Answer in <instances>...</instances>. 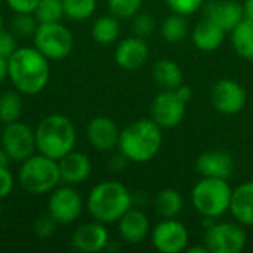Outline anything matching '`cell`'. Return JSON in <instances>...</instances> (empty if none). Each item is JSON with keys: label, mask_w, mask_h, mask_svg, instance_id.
<instances>
[{"label": "cell", "mask_w": 253, "mask_h": 253, "mask_svg": "<svg viewBox=\"0 0 253 253\" xmlns=\"http://www.w3.org/2000/svg\"><path fill=\"white\" fill-rule=\"evenodd\" d=\"M153 80L162 90H175L184 83V74L178 62L160 59L153 65Z\"/></svg>", "instance_id": "23"}, {"label": "cell", "mask_w": 253, "mask_h": 253, "mask_svg": "<svg viewBox=\"0 0 253 253\" xmlns=\"http://www.w3.org/2000/svg\"><path fill=\"white\" fill-rule=\"evenodd\" d=\"M132 30H133L135 36L142 37V39H145V37L151 36V34H153V31L156 30V21H154L153 15L138 12V13L133 16Z\"/></svg>", "instance_id": "34"}, {"label": "cell", "mask_w": 253, "mask_h": 253, "mask_svg": "<svg viewBox=\"0 0 253 253\" xmlns=\"http://www.w3.org/2000/svg\"><path fill=\"white\" fill-rule=\"evenodd\" d=\"M111 15L119 19L133 18L142 6V0H107Z\"/></svg>", "instance_id": "31"}, {"label": "cell", "mask_w": 253, "mask_h": 253, "mask_svg": "<svg viewBox=\"0 0 253 253\" xmlns=\"http://www.w3.org/2000/svg\"><path fill=\"white\" fill-rule=\"evenodd\" d=\"M56 225H58V222L47 213V215H43L39 219H36L33 228H34V233L40 239H47V237H50L55 233Z\"/></svg>", "instance_id": "35"}, {"label": "cell", "mask_w": 253, "mask_h": 253, "mask_svg": "<svg viewBox=\"0 0 253 253\" xmlns=\"http://www.w3.org/2000/svg\"><path fill=\"white\" fill-rule=\"evenodd\" d=\"M34 15L39 24L59 22L64 16L62 0H39Z\"/></svg>", "instance_id": "30"}, {"label": "cell", "mask_w": 253, "mask_h": 253, "mask_svg": "<svg viewBox=\"0 0 253 253\" xmlns=\"http://www.w3.org/2000/svg\"><path fill=\"white\" fill-rule=\"evenodd\" d=\"M18 182L30 194L40 196L53 191L61 182L58 160L40 153L30 156L27 160L21 162Z\"/></svg>", "instance_id": "5"}, {"label": "cell", "mask_w": 253, "mask_h": 253, "mask_svg": "<svg viewBox=\"0 0 253 253\" xmlns=\"http://www.w3.org/2000/svg\"><path fill=\"white\" fill-rule=\"evenodd\" d=\"M163 144L162 127L153 119H139L120 130V154L133 163H147L153 160Z\"/></svg>", "instance_id": "2"}, {"label": "cell", "mask_w": 253, "mask_h": 253, "mask_svg": "<svg viewBox=\"0 0 253 253\" xmlns=\"http://www.w3.org/2000/svg\"><path fill=\"white\" fill-rule=\"evenodd\" d=\"M133 206V196L119 181H102L87 196V211L102 224L117 222Z\"/></svg>", "instance_id": "3"}, {"label": "cell", "mask_w": 253, "mask_h": 253, "mask_svg": "<svg viewBox=\"0 0 253 253\" xmlns=\"http://www.w3.org/2000/svg\"><path fill=\"white\" fill-rule=\"evenodd\" d=\"M119 234L127 245L142 243L151 233L148 216L141 209L130 208L119 221Z\"/></svg>", "instance_id": "19"}, {"label": "cell", "mask_w": 253, "mask_h": 253, "mask_svg": "<svg viewBox=\"0 0 253 253\" xmlns=\"http://www.w3.org/2000/svg\"><path fill=\"white\" fill-rule=\"evenodd\" d=\"M187 101L178 90H160L151 104V119L162 129H173L179 126L185 117Z\"/></svg>", "instance_id": "9"}, {"label": "cell", "mask_w": 253, "mask_h": 253, "mask_svg": "<svg viewBox=\"0 0 253 253\" xmlns=\"http://www.w3.org/2000/svg\"><path fill=\"white\" fill-rule=\"evenodd\" d=\"M6 3L15 13H34L39 0H6Z\"/></svg>", "instance_id": "38"}, {"label": "cell", "mask_w": 253, "mask_h": 253, "mask_svg": "<svg viewBox=\"0 0 253 253\" xmlns=\"http://www.w3.org/2000/svg\"><path fill=\"white\" fill-rule=\"evenodd\" d=\"M0 215H1V205H0Z\"/></svg>", "instance_id": "44"}, {"label": "cell", "mask_w": 253, "mask_h": 253, "mask_svg": "<svg viewBox=\"0 0 253 253\" xmlns=\"http://www.w3.org/2000/svg\"><path fill=\"white\" fill-rule=\"evenodd\" d=\"M243 9H245V18L253 21V0H245Z\"/></svg>", "instance_id": "40"}, {"label": "cell", "mask_w": 253, "mask_h": 253, "mask_svg": "<svg viewBox=\"0 0 253 253\" xmlns=\"http://www.w3.org/2000/svg\"><path fill=\"white\" fill-rule=\"evenodd\" d=\"M231 43L239 56L253 61V21L245 18L231 31Z\"/></svg>", "instance_id": "25"}, {"label": "cell", "mask_w": 253, "mask_h": 253, "mask_svg": "<svg viewBox=\"0 0 253 253\" xmlns=\"http://www.w3.org/2000/svg\"><path fill=\"white\" fill-rule=\"evenodd\" d=\"M1 148L13 162H24L37 150L36 135L25 123L12 122L4 125L1 132Z\"/></svg>", "instance_id": "11"}, {"label": "cell", "mask_w": 253, "mask_h": 253, "mask_svg": "<svg viewBox=\"0 0 253 253\" xmlns=\"http://www.w3.org/2000/svg\"><path fill=\"white\" fill-rule=\"evenodd\" d=\"M154 209H156V213L162 219L176 218L181 213V211L184 209V199L178 190L165 188L156 194Z\"/></svg>", "instance_id": "24"}, {"label": "cell", "mask_w": 253, "mask_h": 253, "mask_svg": "<svg viewBox=\"0 0 253 253\" xmlns=\"http://www.w3.org/2000/svg\"><path fill=\"white\" fill-rule=\"evenodd\" d=\"M9 74V68H7V58L0 56V84L4 82V79H7Z\"/></svg>", "instance_id": "39"}, {"label": "cell", "mask_w": 253, "mask_h": 253, "mask_svg": "<svg viewBox=\"0 0 253 253\" xmlns=\"http://www.w3.org/2000/svg\"><path fill=\"white\" fill-rule=\"evenodd\" d=\"M230 213L243 227H253V181L243 182L233 190Z\"/></svg>", "instance_id": "21"}, {"label": "cell", "mask_w": 253, "mask_h": 253, "mask_svg": "<svg viewBox=\"0 0 253 253\" xmlns=\"http://www.w3.org/2000/svg\"><path fill=\"white\" fill-rule=\"evenodd\" d=\"M120 36L119 18L114 15H102L92 25V37L99 44H113Z\"/></svg>", "instance_id": "26"}, {"label": "cell", "mask_w": 253, "mask_h": 253, "mask_svg": "<svg viewBox=\"0 0 253 253\" xmlns=\"http://www.w3.org/2000/svg\"><path fill=\"white\" fill-rule=\"evenodd\" d=\"M205 246L211 253H240L248 245V236L239 222H213L206 228Z\"/></svg>", "instance_id": "8"}, {"label": "cell", "mask_w": 253, "mask_h": 253, "mask_svg": "<svg viewBox=\"0 0 253 253\" xmlns=\"http://www.w3.org/2000/svg\"><path fill=\"white\" fill-rule=\"evenodd\" d=\"M160 33L168 43H179L188 34V22L185 16L172 13L162 22Z\"/></svg>", "instance_id": "27"}, {"label": "cell", "mask_w": 253, "mask_h": 253, "mask_svg": "<svg viewBox=\"0 0 253 253\" xmlns=\"http://www.w3.org/2000/svg\"><path fill=\"white\" fill-rule=\"evenodd\" d=\"M64 16L71 21H86L96 10V0H62Z\"/></svg>", "instance_id": "29"}, {"label": "cell", "mask_w": 253, "mask_h": 253, "mask_svg": "<svg viewBox=\"0 0 253 253\" xmlns=\"http://www.w3.org/2000/svg\"><path fill=\"white\" fill-rule=\"evenodd\" d=\"M185 252L188 253H208V248L205 246V243H203V246H194V248H187L185 249Z\"/></svg>", "instance_id": "42"}, {"label": "cell", "mask_w": 253, "mask_h": 253, "mask_svg": "<svg viewBox=\"0 0 253 253\" xmlns=\"http://www.w3.org/2000/svg\"><path fill=\"white\" fill-rule=\"evenodd\" d=\"M7 77L12 84L24 95L40 93L47 86L50 77L49 59L36 47H16L7 58Z\"/></svg>", "instance_id": "1"}, {"label": "cell", "mask_w": 253, "mask_h": 253, "mask_svg": "<svg viewBox=\"0 0 253 253\" xmlns=\"http://www.w3.org/2000/svg\"><path fill=\"white\" fill-rule=\"evenodd\" d=\"M86 135L93 148L98 151H110L119 145L120 129L113 119L98 116L89 122Z\"/></svg>", "instance_id": "18"}, {"label": "cell", "mask_w": 253, "mask_h": 253, "mask_svg": "<svg viewBox=\"0 0 253 253\" xmlns=\"http://www.w3.org/2000/svg\"><path fill=\"white\" fill-rule=\"evenodd\" d=\"M234 159L230 153L222 150H211L202 153L196 160L197 172L205 178L227 179L234 173Z\"/></svg>", "instance_id": "17"}, {"label": "cell", "mask_w": 253, "mask_h": 253, "mask_svg": "<svg viewBox=\"0 0 253 253\" xmlns=\"http://www.w3.org/2000/svg\"><path fill=\"white\" fill-rule=\"evenodd\" d=\"M168 7L178 15L190 16L205 6V0H165Z\"/></svg>", "instance_id": "33"}, {"label": "cell", "mask_w": 253, "mask_h": 253, "mask_svg": "<svg viewBox=\"0 0 253 253\" xmlns=\"http://www.w3.org/2000/svg\"><path fill=\"white\" fill-rule=\"evenodd\" d=\"M150 237L154 249L162 253L185 252L190 243L187 227L175 218L162 219L151 228Z\"/></svg>", "instance_id": "10"}, {"label": "cell", "mask_w": 253, "mask_h": 253, "mask_svg": "<svg viewBox=\"0 0 253 253\" xmlns=\"http://www.w3.org/2000/svg\"><path fill=\"white\" fill-rule=\"evenodd\" d=\"M37 27H39V21L34 13H15V18L12 19L13 33L18 34L19 37L34 36Z\"/></svg>", "instance_id": "32"}, {"label": "cell", "mask_w": 253, "mask_h": 253, "mask_svg": "<svg viewBox=\"0 0 253 253\" xmlns=\"http://www.w3.org/2000/svg\"><path fill=\"white\" fill-rule=\"evenodd\" d=\"M211 101L218 113L225 116H236L245 110L248 95L239 82L231 79H221L212 86Z\"/></svg>", "instance_id": "12"}, {"label": "cell", "mask_w": 253, "mask_h": 253, "mask_svg": "<svg viewBox=\"0 0 253 253\" xmlns=\"http://www.w3.org/2000/svg\"><path fill=\"white\" fill-rule=\"evenodd\" d=\"M83 212V200L80 194L71 187L55 188L49 199V215L62 225L73 224Z\"/></svg>", "instance_id": "13"}, {"label": "cell", "mask_w": 253, "mask_h": 253, "mask_svg": "<svg viewBox=\"0 0 253 253\" xmlns=\"http://www.w3.org/2000/svg\"><path fill=\"white\" fill-rule=\"evenodd\" d=\"M22 98L16 92H4L0 96V122L7 125L18 122L22 114Z\"/></svg>", "instance_id": "28"}, {"label": "cell", "mask_w": 253, "mask_h": 253, "mask_svg": "<svg viewBox=\"0 0 253 253\" xmlns=\"http://www.w3.org/2000/svg\"><path fill=\"white\" fill-rule=\"evenodd\" d=\"M9 163H10L9 154L3 148H0V168H9Z\"/></svg>", "instance_id": "41"}, {"label": "cell", "mask_w": 253, "mask_h": 253, "mask_svg": "<svg viewBox=\"0 0 253 253\" xmlns=\"http://www.w3.org/2000/svg\"><path fill=\"white\" fill-rule=\"evenodd\" d=\"M34 135L37 151L53 160H59L73 151L77 138L73 122L61 114L46 116L37 125Z\"/></svg>", "instance_id": "4"}, {"label": "cell", "mask_w": 253, "mask_h": 253, "mask_svg": "<svg viewBox=\"0 0 253 253\" xmlns=\"http://www.w3.org/2000/svg\"><path fill=\"white\" fill-rule=\"evenodd\" d=\"M110 236L105 224L99 221L86 222L76 228L73 234V246L76 251L83 253H96L107 249Z\"/></svg>", "instance_id": "15"}, {"label": "cell", "mask_w": 253, "mask_h": 253, "mask_svg": "<svg viewBox=\"0 0 253 253\" xmlns=\"http://www.w3.org/2000/svg\"><path fill=\"white\" fill-rule=\"evenodd\" d=\"M225 36H227L225 30H222L218 24H215L212 19L205 16L202 21L196 24L191 39L197 49L203 52H213L222 46Z\"/></svg>", "instance_id": "22"}, {"label": "cell", "mask_w": 253, "mask_h": 253, "mask_svg": "<svg viewBox=\"0 0 253 253\" xmlns=\"http://www.w3.org/2000/svg\"><path fill=\"white\" fill-rule=\"evenodd\" d=\"M61 181L67 185H77L84 182L92 172L90 159L84 153L70 151L62 159L58 160Z\"/></svg>", "instance_id": "20"}, {"label": "cell", "mask_w": 253, "mask_h": 253, "mask_svg": "<svg viewBox=\"0 0 253 253\" xmlns=\"http://www.w3.org/2000/svg\"><path fill=\"white\" fill-rule=\"evenodd\" d=\"M3 24H4V21H3V16H1V13H0V31L3 30Z\"/></svg>", "instance_id": "43"}, {"label": "cell", "mask_w": 253, "mask_h": 253, "mask_svg": "<svg viewBox=\"0 0 253 253\" xmlns=\"http://www.w3.org/2000/svg\"><path fill=\"white\" fill-rule=\"evenodd\" d=\"M16 40L10 33L0 31V56L9 58L15 50H16Z\"/></svg>", "instance_id": "37"}, {"label": "cell", "mask_w": 253, "mask_h": 253, "mask_svg": "<svg viewBox=\"0 0 253 253\" xmlns=\"http://www.w3.org/2000/svg\"><path fill=\"white\" fill-rule=\"evenodd\" d=\"M148 56H150V47L145 39L138 36H132L120 40L114 52V59L117 65L129 71L139 70L141 67H144V64L148 61Z\"/></svg>", "instance_id": "14"}, {"label": "cell", "mask_w": 253, "mask_h": 253, "mask_svg": "<svg viewBox=\"0 0 253 253\" xmlns=\"http://www.w3.org/2000/svg\"><path fill=\"white\" fill-rule=\"evenodd\" d=\"M1 1H3V0H0V3H1Z\"/></svg>", "instance_id": "45"}, {"label": "cell", "mask_w": 253, "mask_h": 253, "mask_svg": "<svg viewBox=\"0 0 253 253\" xmlns=\"http://www.w3.org/2000/svg\"><path fill=\"white\" fill-rule=\"evenodd\" d=\"M15 185V178L9 168H0V200L7 197Z\"/></svg>", "instance_id": "36"}, {"label": "cell", "mask_w": 253, "mask_h": 253, "mask_svg": "<svg viewBox=\"0 0 253 253\" xmlns=\"http://www.w3.org/2000/svg\"><path fill=\"white\" fill-rule=\"evenodd\" d=\"M231 196L233 188L227 179L202 176L191 191V202L203 218L216 219L230 212Z\"/></svg>", "instance_id": "6"}, {"label": "cell", "mask_w": 253, "mask_h": 253, "mask_svg": "<svg viewBox=\"0 0 253 253\" xmlns=\"http://www.w3.org/2000/svg\"><path fill=\"white\" fill-rule=\"evenodd\" d=\"M33 37L34 47L49 61H61L67 58L74 47L71 31L61 22L39 24Z\"/></svg>", "instance_id": "7"}, {"label": "cell", "mask_w": 253, "mask_h": 253, "mask_svg": "<svg viewBox=\"0 0 253 253\" xmlns=\"http://www.w3.org/2000/svg\"><path fill=\"white\" fill-rule=\"evenodd\" d=\"M205 16L231 33L245 19L243 3L239 0H212L205 4Z\"/></svg>", "instance_id": "16"}]
</instances>
